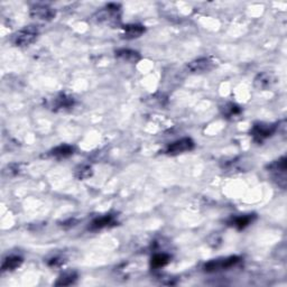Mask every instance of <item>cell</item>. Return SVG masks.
Returning <instances> with one entry per match:
<instances>
[{"label": "cell", "mask_w": 287, "mask_h": 287, "mask_svg": "<svg viewBox=\"0 0 287 287\" xmlns=\"http://www.w3.org/2000/svg\"><path fill=\"white\" fill-rule=\"evenodd\" d=\"M92 20L97 24L118 25L120 23V6L118 4H109L99 10L92 16Z\"/></svg>", "instance_id": "6da1fadb"}, {"label": "cell", "mask_w": 287, "mask_h": 287, "mask_svg": "<svg viewBox=\"0 0 287 287\" xmlns=\"http://www.w3.org/2000/svg\"><path fill=\"white\" fill-rule=\"evenodd\" d=\"M38 33L37 26H25L24 28L19 29L18 32L12 36V43L17 48H26V46H29L34 43L36 38H37Z\"/></svg>", "instance_id": "7a4b0ae2"}, {"label": "cell", "mask_w": 287, "mask_h": 287, "mask_svg": "<svg viewBox=\"0 0 287 287\" xmlns=\"http://www.w3.org/2000/svg\"><path fill=\"white\" fill-rule=\"evenodd\" d=\"M267 170L269 173L273 176L274 181L276 182L281 189H285L286 187V172H287V159L285 156L280 157L279 159L273 161V163L269 164L267 166Z\"/></svg>", "instance_id": "3957f363"}, {"label": "cell", "mask_w": 287, "mask_h": 287, "mask_svg": "<svg viewBox=\"0 0 287 287\" xmlns=\"http://www.w3.org/2000/svg\"><path fill=\"white\" fill-rule=\"evenodd\" d=\"M277 125L258 122L255 124L252 130H250V136L253 137L255 143L263 144L266 139H268L277 132Z\"/></svg>", "instance_id": "277c9868"}, {"label": "cell", "mask_w": 287, "mask_h": 287, "mask_svg": "<svg viewBox=\"0 0 287 287\" xmlns=\"http://www.w3.org/2000/svg\"><path fill=\"white\" fill-rule=\"evenodd\" d=\"M240 257L237 256H231V257L227 258H219V259H213L208 262L203 269L207 273H215V271H220V270H228L240 263Z\"/></svg>", "instance_id": "5b68a950"}, {"label": "cell", "mask_w": 287, "mask_h": 287, "mask_svg": "<svg viewBox=\"0 0 287 287\" xmlns=\"http://www.w3.org/2000/svg\"><path fill=\"white\" fill-rule=\"evenodd\" d=\"M75 100L71 96H67L66 93H59L54 98L50 99L49 107L54 111H65L74 107Z\"/></svg>", "instance_id": "8992f818"}, {"label": "cell", "mask_w": 287, "mask_h": 287, "mask_svg": "<svg viewBox=\"0 0 287 287\" xmlns=\"http://www.w3.org/2000/svg\"><path fill=\"white\" fill-rule=\"evenodd\" d=\"M193 148H194V142H193L191 138L186 137L176 140V142L169 145L165 153L171 156H175L179 154H183L185 152H190Z\"/></svg>", "instance_id": "52a82bcc"}, {"label": "cell", "mask_w": 287, "mask_h": 287, "mask_svg": "<svg viewBox=\"0 0 287 287\" xmlns=\"http://www.w3.org/2000/svg\"><path fill=\"white\" fill-rule=\"evenodd\" d=\"M276 82H277V77L271 72H260L254 79V86L258 90H269L273 88Z\"/></svg>", "instance_id": "ba28073f"}, {"label": "cell", "mask_w": 287, "mask_h": 287, "mask_svg": "<svg viewBox=\"0 0 287 287\" xmlns=\"http://www.w3.org/2000/svg\"><path fill=\"white\" fill-rule=\"evenodd\" d=\"M29 15L34 19L43 20V22H51V20L55 18L56 12L52 7L46 6V5H35V6L30 8Z\"/></svg>", "instance_id": "9c48e42d"}, {"label": "cell", "mask_w": 287, "mask_h": 287, "mask_svg": "<svg viewBox=\"0 0 287 287\" xmlns=\"http://www.w3.org/2000/svg\"><path fill=\"white\" fill-rule=\"evenodd\" d=\"M216 62L215 60H212L211 57H200V59H196L194 61H192L187 65V69L191 73H206L215 69Z\"/></svg>", "instance_id": "30bf717a"}, {"label": "cell", "mask_w": 287, "mask_h": 287, "mask_svg": "<svg viewBox=\"0 0 287 287\" xmlns=\"http://www.w3.org/2000/svg\"><path fill=\"white\" fill-rule=\"evenodd\" d=\"M114 223H116V219H114V217L111 215H106V216H102V217H99L95 219V220L90 223L89 230L98 231V230H101V229L103 228L113 226Z\"/></svg>", "instance_id": "8fae6325"}, {"label": "cell", "mask_w": 287, "mask_h": 287, "mask_svg": "<svg viewBox=\"0 0 287 287\" xmlns=\"http://www.w3.org/2000/svg\"><path fill=\"white\" fill-rule=\"evenodd\" d=\"M116 57L120 61L126 62V63H132V64L137 63V62L142 59L138 52L129 50V49H121V50L116 51Z\"/></svg>", "instance_id": "7c38bea8"}, {"label": "cell", "mask_w": 287, "mask_h": 287, "mask_svg": "<svg viewBox=\"0 0 287 287\" xmlns=\"http://www.w3.org/2000/svg\"><path fill=\"white\" fill-rule=\"evenodd\" d=\"M145 33V27L143 25L138 24H130L124 27V37L127 39L138 38Z\"/></svg>", "instance_id": "4fadbf2b"}, {"label": "cell", "mask_w": 287, "mask_h": 287, "mask_svg": "<svg viewBox=\"0 0 287 287\" xmlns=\"http://www.w3.org/2000/svg\"><path fill=\"white\" fill-rule=\"evenodd\" d=\"M73 154H74V147L71 145H66V144L57 146V147L52 149L50 152V155L52 156V157H55L59 159L67 158V157H70V156H72Z\"/></svg>", "instance_id": "5bb4252c"}, {"label": "cell", "mask_w": 287, "mask_h": 287, "mask_svg": "<svg viewBox=\"0 0 287 287\" xmlns=\"http://www.w3.org/2000/svg\"><path fill=\"white\" fill-rule=\"evenodd\" d=\"M256 216L255 215H246V216H239L232 218L229 224L230 226L237 228L238 230H243L244 228H247L249 224H252L255 220Z\"/></svg>", "instance_id": "9a60e30c"}, {"label": "cell", "mask_w": 287, "mask_h": 287, "mask_svg": "<svg viewBox=\"0 0 287 287\" xmlns=\"http://www.w3.org/2000/svg\"><path fill=\"white\" fill-rule=\"evenodd\" d=\"M222 110V114L227 119L230 120H236L238 118H240L242 113V109L240 108L239 106H237L236 103H227L221 108Z\"/></svg>", "instance_id": "2e32d148"}, {"label": "cell", "mask_w": 287, "mask_h": 287, "mask_svg": "<svg viewBox=\"0 0 287 287\" xmlns=\"http://www.w3.org/2000/svg\"><path fill=\"white\" fill-rule=\"evenodd\" d=\"M23 264V258L19 256H9V257L5 258L4 263L2 265L3 271H12L17 269L20 265Z\"/></svg>", "instance_id": "e0dca14e"}, {"label": "cell", "mask_w": 287, "mask_h": 287, "mask_svg": "<svg viewBox=\"0 0 287 287\" xmlns=\"http://www.w3.org/2000/svg\"><path fill=\"white\" fill-rule=\"evenodd\" d=\"M77 279V274L75 271H65L55 281L56 286H70L74 284Z\"/></svg>", "instance_id": "ac0fdd59"}, {"label": "cell", "mask_w": 287, "mask_h": 287, "mask_svg": "<svg viewBox=\"0 0 287 287\" xmlns=\"http://www.w3.org/2000/svg\"><path fill=\"white\" fill-rule=\"evenodd\" d=\"M170 260H171V257L168 254H156L153 256L152 260H150V266H152V267L155 269L161 268L168 265L170 263Z\"/></svg>", "instance_id": "d6986e66"}, {"label": "cell", "mask_w": 287, "mask_h": 287, "mask_svg": "<svg viewBox=\"0 0 287 287\" xmlns=\"http://www.w3.org/2000/svg\"><path fill=\"white\" fill-rule=\"evenodd\" d=\"M93 174V170L90 165L77 166L74 172V175L77 180H87Z\"/></svg>", "instance_id": "ffe728a7"}]
</instances>
